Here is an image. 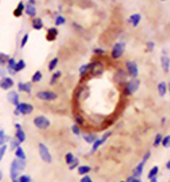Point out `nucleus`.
Wrapping results in <instances>:
<instances>
[{
    "instance_id": "obj_14",
    "label": "nucleus",
    "mask_w": 170,
    "mask_h": 182,
    "mask_svg": "<svg viewBox=\"0 0 170 182\" xmlns=\"http://www.w3.org/2000/svg\"><path fill=\"white\" fill-rule=\"evenodd\" d=\"M33 84L31 82H19L17 84L18 92H25V93H31Z\"/></svg>"
},
{
    "instance_id": "obj_48",
    "label": "nucleus",
    "mask_w": 170,
    "mask_h": 182,
    "mask_svg": "<svg viewBox=\"0 0 170 182\" xmlns=\"http://www.w3.org/2000/svg\"><path fill=\"white\" fill-rule=\"evenodd\" d=\"M125 181H127V182H143V180H141L140 178L135 177V176H133V175L129 176V177L127 178V180H125Z\"/></svg>"
},
{
    "instance_id": "obj_23",
    "label": "nucleus",
    "mask_w": 170,
    "mask_h": 182,
    "mask_svg": "<svg viewBox=\"0 0 170 182\" xmlns=\"http://www.w3.org/2000/svg\"><path fill=\"white\" fill-rule=\"evenodd\" d=\"M32 28L36 31H40L44 28V21L41 17H34L32 20Z\"/></svg>"
},
{
    "instance_id": "obj_36",
    "label": "nucleus",
    "mask_w": 170,
    "mask_h": 182,
    "mask_svg": "<svg viewBox=\"0 0 170 182\" xmlns=\"http://www.w3.org/2000/svg\"><path fill=\"white\" fill-rule=\"evenodd\" d=\"M58 65V57H53L51 60L49 61L48 64V70L50 72H53L55 69H57V67Z\"/></svg>"
},
{
    "instance_id": "obj_7",
    "label": "nucleus",
    "mask_w": 170,
    "mask_h": 182,
    "mask_svg": "<svg viewBox=\"0 0 170 182\" xmlns=\"http://www.w3.org/2000/svg\"><path fill=\"white\" fill-rule=\"evenodd\" d=\"M35 97L41 101H47V102H51L55 101L58 97V93L52 90H41L35 93Z\"/></svg>"
},
{
    "instance_id": "obj_11",
    "label": "nucleus",
    "mask_w": 170,
    "mask_h": 182,
    "mask_svg": "<svg viewBox=\"0 0 170 182\" xmlns=\"http://www.w3.org/2000/svg\"><path fill=\"white\" fill-rule=\"evenodd\" d=\"M111 136H112V131H107V133H104L102 134L101 138L97 139L96 141H95L94 143L91 144V153H96L97 150H98L99 148L101 147L102 145L107 141V139L110 138Z\"/></svg>"
},
{
    "instance_id": "obj_39",
    "label": "nucleus",
    "mask_w": 170,
    "mask_h": 182,
    "mask_svg": "<svg viewBox=\"0 0 170 182\" xmlns=\"http://www.w3.org/2000/svg\"><path fill=\"white\" fill-rule=\"evenodd\" d=\"M20 144H21L20 142L17 141V140H16L15 138H12V139H11V141L9 142V148H10L11 150H15L16 148L20 146Z\"/></svg>"
},
{
    "instance_id": "obj_4",
    "label": "nucleus",
    "mask_w": 170,
    "mask_h": 182,
    "mask_svg": "<svg viewBox=\"0 0 170 182\" xmlns=\"http://www.w3.org/2000/svg\"><path fill=\"white\" fill-rule=\"evenodd\" d=\"M33 111H34V106L32 104L20 102L17 106H15L14 114H15L16 117H19L20 114H23V116H29V114H31Z\"/></svg>"
},
{
    "instance_id": "obj_57",
    "label": "nucleus",
    "mask_w": 170,
    "mask_h": 182,
    "mask_svg": "<svg viewBox=\"0 0 170 182\" xmlns=\"http://www.w3.org/2000/svg\"><path fill=\"white\" fill-rule=\"evenodd\" d=\"M2 179H3V172L0 169V181H2Z\"/></svg>"
},
{
    "instance_id": "obj_13",
    "label": "nucleus",
    "mask_w": 170,
    "mask_h": 182,
    "mask_svg": "<svg viewBox=\"0 0 170 182\" xmlns=\"http://www.w3.org/2000/svg\"><path fill=\"white\" fill-rule=\"evenodd\" d=\"M7 99H8V102L13 106H17L20 103L18 91L16 90H9V92L7 94Z\"/></svg>"
},
{
    "instance_id": "obj_56",
    "label": "nucleus",
    "mask_w": 170,
    "mask_h": 182,
    "mask_svg": "<svg viewBox=\"0 0 170 182\" xmlns=\"http://www.w3.org/2000/svg\"><path fill=\"white\" fill-rule=\"evenodd\" d=\"M150 182H158V179H157V177H154V178L150 179Z\"/></svg>"
},
{
    "instance_id": "obj_16",
    "label": "nucleus",
    "mask_w": 170,
    "mask_h": 182,
    "mask_svg": "<svg viewBox=\"0 0 170 182\" xmlns=\"http://www.w3.org/2000/svg\"><path fill=\"white\" fill-rule=\"evenodd\" d=\"M161 65H162V68L164 70V72L168 73L170 70V57L167 54H163L161 56Z\"/></svg>"
},
{
    "instance_id": "obj_25",
    "label": "nucleus",
    "mask_w": 170,
    "mask_h": 182,
    "mask_svg": "<svg viewBox=\"0 0 170 182\" xmlns=\"http://www.w3.org/2000/svg\"><path fill=\"white\" fill-rule=\"evenodd\" d=\"M14 155H15L16 159H20V160H26L27 156H26V152L21 146H19L14 150Z\"/></svg>"
},
{
    "instance_id": "obj_3",
    "label": "nucleus",
    "mask_w": 170,
    "mask_h": 182,
    "mask_svg": "<svg viewBox=\"0 0 170 182\" xmlns=\"http://www.w3.org/2000/svg\"><path fill=\"white\" fill-rule=\"evenodd\" d=\"M105 71V66L101 60H96L90 63V74L93 77H99L103 75Z\"/></svg>"
},
{
    "instance_id": "obj_35",
    "label": "nucleus",
    "mask_w": 170,
    "mask_h": 182,
    "mask_svg": "<svg viewBox=\"0 0 170 182\" xmlns=\"http://www.w3.org/2000/svg\"><path fill=\"white\" fill-rule=\"evenodd\" d=\"M74 122H76L74 124L79 125L80 127L85 124V117H83L81 113H76V114H74Z\"/></svg>"
},
{
    "instance_id": "obj_2",
    "label": "nucleus",
    "mask_w": 170,
    "mask_h": 182,
    "mask_svg": "<svg viewBox=\"0 0 170 182\" xmlns=\"http://www.w3.org/2000/svg\"><path fill=\"white\" fill-rule=\"evenodd\" d=\"M139 86H140V81H139L137 77L130 78V80L121 87V92L124 96H131L138 90Z\"/></svg>"
},
{
    "instance_id": "obj_59",
    "label": "nucleus",
    "mask_w": 170,
    "mask_h": 182,
    "mask_svg": "<svg viewBox=\"0 0 170 182\" xmlns=\"http://www.w3.org/2000/svg\"><path fill=\"white\" fill-rule=\"evenodd\" d=\"M168 91H169V93H170V83H169V85H168Z\"/></svg>"
},
{
    "instance_id": "obj_46",
    "label": "nucleus",
    "mask_w": 170,
    "mask_h": 182,
    "mask_svg": "<svg viewBox=\"0 0 170 182\" xmlns=\"http://www.w3.org/2000/svg\"><path fill=\"white\" fill-rule=\"evenodd\" d=\"M29 37H30L29 33H27V34H25L23 36V38H21V40H20V48H25V47H26V44H28V41H29Z\"/></svg>"
},
{
    "instance_id": "obj_10",
    "label": "nucleus",
    "mask_w": 170,
    "mask_h": 182,
    "mask_svg": "<svg viewBox=\"0 0 170 182\" xmlns=\"http://www.w3.org/2000/svg\"><path fill=\"white\" fill-rule=\"evenodd\" d=\"M125 71H127L128 75L130 78H136L138 76L139 70H138V65L134 60H128L125 63Z\"/></svg>"
},
{
    "instance_id": "obj_40",
    "label": "nucleus",
    "mask_w": 170,
    "mask_h": 182,
    "mask_svg": "<svg viewBox=\"0 0 170 182\" xmlns=\"http://www.w3.org/2000/svg\"><path fill=\"white\" fill-rule=\"evenodd\" d=\"M66 22V18L64 17L62 15H58L55 17V20H54V24L55 27H60V26H63L64 23Z\"/></svg>"
},
{
    "instance_id": "obj_32",
    "label": "nucleus",
    "mask_w": 170,
    "mask_h": 182,
    "mask_svg": "<svg viewBox=\"0 0 170 182\" xmlns=\"http://www.w3.org/2000/svg\"><path fill=\"white\" fill-rule=\"evenodd\" d=\"M41 80H43V73H41V71H40V70H37V71H35L34 73H33V75H32L31 83L32 84L40 83Z\"/></svg>"
},
{
    "instance_id": "obj_6",
    "label": "nucleus",
    "mask_w": 170,
    "mask_h": 182,
    "mask_svg": "<svg viewBox=\"0 0 170 182\" xmlns=\"http://www.w3.org/2000/svg\"><path fill=\"white\" fill-rule=\"evenodd\" d=\"M33 125L40 130H46L51 126V122L45 116H36L33 119Z\"/></svg>"
},
{
    "instance_id": "obj_31",
    "label": "nucleus",
    "mask_w": 170,
    "mask_h": 182,
    "mask_svg": "<svg viewBox=\"0 0 170 182\" xmlns=\"http://www.w3.org/2000/svg\"><path fill=\"white\" fill-rule=\"evenodd\" d=\"M61 76H62V71H54L53 73H52L51 77H50V82H49V84H50L51 86L55 85L58 81L61 78Z\"/></svg>"
},
{
    "instance_id": "obj_8",
    "label": "nucleus",
    "mask_w": 170,
    "mask_h": 182,
    "mask_svg": "<svg viewBox=\"0 0 170 182\" xmlns=\"http://www.w3.org/2000/svg\"><path fill=\"white\" fill-rule=\"evenodd\" d=\"M128 77H129V75H128L127 71H125L124 69L119 68V69H117L116 72L114 73V83H115L116 85L122 87L128 81H129Z\"/></svg>"
},
{
    "instance_id": "obj_24",
    "label": "nucleus",
    "mask_w": 170,
    "mask_h": 182,
    "mask_svg": "<svg viewBox=\"0 0 170 182\" xmlns=\"http://www.w3.org/2000/svg\"><path fill=\"white\" fill-rule=\"evenodd\" d=\"M14 138L17 140V141L20 142V143H24V142L27 140V134H26V133H25L24 129H17L15 131Z\"/></svg>"
},
{
    "instance_id": "obj_1",
    "label": "nucleus",
    "mask_w": 170,
    "mask_h": 182,
    "mask_svg": "<svg viewBox=\"0 0 170 182\" xmlns=\"http://www.w3.org/2000/svg\"><path fill=\"white\" fill-rule=\"evenodd\" d=\"M27 167V161L20 160V159H13L10 164V178L11 181L17 179L20 174L26 169Z\"/></svg>"
},
{
    "instance_id": "obj_58",
    "label": "nucleus",
    "mask_w": 170,
    "mask_h": 182,
    "mask_svg": "<svg viewBox=\"0 0 170 182\" xmlns=\"http://www.w3.org/2000/svg\"><path fill=\"white\" fill-rule=\"evenodd\" d=\"M165 122H166V117H164L163 119H162V124H164V123H165Z\"/></svg>"
},
{
    "instance_id": "obj_55",
    "label": "nucleus",
    "mask_w": 170,
    "mask_h": 182,
    "mask_svg": "<svg viewBox=\"0 0 170 182\" xmlns=\"http://www.w3.org/2000/svg\"><path fill=\"white\" fill-rule=\"evenodd\" d=\"M28 3H30L32 5H35L36 4V0H28Z\"/></svg>"
},
{
    "instance_id": "obj_41",
    "label": "nucleus",
    "mask_w": 170,
    "mask_h": 182,
    "mask_svg": "<svg viewBox=\"0 0 170 182\" xmlns=\"http://www.w3.org/2000/svg\"><path fill=\"white\" fill-rule=\"evenodd\" d=\"M74 159H76V156H74L72 153L69 152V153H67L65 155V163L67 164V165H70L72 162H74Z\"/></svg>"
},
{
    "instance_id": "obj_60",
    "label": "nucleus",
    "mask_w": 170,
    "mask_h": 182,
    "mask_svg": "<svg viewBox=\"0 0 170 182\" xmlns=\"http://www.w3.org/2000/svg\"><path fill=\"white\" fill-rule=\"evenodd\" d=\"M119 182H127V181H125V180H121V181H119Z\"/></svg>"
},
{
    "instance_id": "obj_30",
    "label": "nucleus",
    "mask_w": 170,
    "mask_h": 182,
    "mask_svg": "<svg viewBox=\"0 0 170 182\" xmlns=\"http://www.w3.org/2000/svg\"><path fill=\"white\" fill-rule=\"evenodd\" d=\"M158 173H160V167H158L157 165H154V166L151 167L149 172H148L147 178L150 180V179H152V178H154V177H157Z\"/></svg>"
},
{
    "instance_id": "obj_19",
    "label": "nucleus",
    "mask_w": 170,
    "mask_h": 182,
    "mask_svg": "<svg viewBox=\"0 0 170 182\" xmlns=\"http://www.w3.org/2000/svg\"><path fill=\"white\" fill-rule=\"evenodd\" d=\"M157 92H158V96L161 97L166 96L167 92H168V85L165 82H160L157 84Z\"/></svg>"
},
{
    "instance_id": "obj_51",
    "label": "nucleus",
    "mask_w": 170,
    "mask_h": 182,
    "mask_svg": "<svg viewBox=\"0 0 170 182\" xmlns=\"http://www.w3.org/2000/svg\"><path fill=\"white\" fill-rule=\"evenodd\" d=\"M8 74H9V73H8L7 68H5V67H0V78L5 77Z\"/></svg>"
},
{
    "instance_id": "obj_17",
    "label": "nucleus",
    "mask_w": 170,
    "mask_h": 182,
    "mask_svg": "<svg viewBox=\"0 0 170 182\" xmlns=\"http://www.w3.org/2000/svg\"><path fill=\"white\" fill-rule=\"evenodd\" d=\"M58 35V30L55 27H51L47 30V34H46V38L48 41H53L57 39Z\"/></svg>"
},
{
    "instance_id": "obj_61",
    "label": "nucleus",
    "mask_w": 170,
    "mask_h": 182,
    "mask_svg": "<svg viewBox=\"0 0 170 182\" xmlns=\"http://www.w3.org/2000/svg\"><path fill=\"white\" fill-rule=\"evenodd\" d=\"M161 1H165V0H161Z\"/></svg>"
},
{
    "instance_id": "obj_22",
    "label": "nucleus",
    "mask_w": 170,
    "mask_h": 182,
    "mask_svg": "<svg viewBox=\"0 0 170 182\" xmlns=\"http://www.w3.org/2000/svg\"><path fill=\"white\" fill-rule=\"evenodd\" d=\"M91 169H91L90 165L82 164V165H79V167L77 169V172L80 176H86L91 172Z\"/></svg>"
},
{
    "instance_id": "obj_42",
    "label": "nucleus",
    "mask_w": 170,
    "mask_h": 182,
    "mask_svg": "<svg viewBox=\"0 0 170 182\" xmlns=\"http://www.w3.org/2000/svg\"><path fill=\"white\" fill-rule=\"evenodd\" d=\"M8 149H9V146H8V144H3L1 145V147H0V162L3 160L5 153H7Z\"/></svg>"
},
{
    "instance_id": "obj_5",
    "label": "nucleus",
    "mask_w": 170,
    "mask_h": 182,
    "mask_svg": "<svg viewBox=\"0 0 170 182\" xmlns=\"http://www.w3.org/2000/svg\"><path fill=\"white\" fill-rule=\"evenodd\" d=\"M38 153H40V157L41 159L43 160L45 163H52V160H53V158H52V155L51 153H50L48 146L45 144V143H38Z\"/></svg>"
},
{
    "instance_id": "obj_15",
    "label": "nucleus",
    "mask_w": 170,
    "mask_h": 182,
    "mask_svg": "<svg viewBox=\"0 0 170 182\" xmlns=\"http://www.w3.org/2000/svg\"><path fill=\"white\" fill-rule=\"evenodd\" d=\"M145 165H146V162H144L143 160H141V161L139 162V163L134 167V169H133V170H132V175H133V176H135V177L140 178L141 176H143V174H144Z\"/></svg>"
},
{
    "instance_id": "obj_34",
    "label": "nucleus",
    "mask_w": 170,
    "mask_h": 182,
    "mask_svg": "<svg viewBox=\"0 0 170 182\" xmlns=\"http://www.w3.org/2000/svg\"><path fill=\"white\" fill-rule=\"evenodd\" d=\"M10 60V55L7 54V53L0 52V67H4L7 66L8 61Z\"/></svg>"
},
{
    "instance_id": "obj_50",
    "label": "nucleus",
    "mask_w": 170,
    "mask_h": 182,
    "mask_svg": "<svg viewBox=\"0 0 170 182\" xmlns=\"http://www.w3.org/2000/svg\"><path fill=\"white\" fill-rule=\"evenodd\" d=\"M151 156H152V153L150 152V150H148V152H146L145 153V155L143 156V159H141V160H143L144 162H148V160H149L150 158H151Z\"/></svg>"
},
{
    "instance_id": "obj_44",
    "label": "nucleus",
    "mask_w": 170,
    "mask_h": 182,
    "mask_svg": "<svg viewBox=\"0 0 170 182\" xmlns=\"http://www.w3.org/2000/svg\"><path fill=\"white\" fill-rule=\"evenodd\" d=\"M79 165H80V160H79V158H77L76 157V159L74 160V162H72L70 165H68V169H69V170H74L79 167Z\"/></svg>"
},
{
    "instance_id": "obj_54",
    "label": "nucleus",
    "mask_w": 170,
    "mask_h": 182,
    "mask_svg": "<svg viewBox=\"0 0 170 182\" xmlns=\"http://www.w3.org/2000/svg\"><path fill=\"white\" fill-rule=\"evenodd\" d=\"M165 167H166V169H168V170H170V160H168V161L166 162V164H165Z\"/></svg>"
},
{
    "instance_id": "obj_20",
    "label": "nucleus",
    "mask_w": 170,
    "mask_h": 182,
    "mask_svg": "<svg viewBox=\"0 0 170 182\" xmlns=\"http://www.w3.org/2000/svg\"><path fill=\"white\" fill-rule=\"evenodd\" d=\"M82 138L83 140L86 142L87 144H93L95 141H96L97 139H98V137H97L96 133H85L82 134Z\"/></svg>"
},
{
    "instance_id": "obj_37",
    "label": "nucleus",
    "mask_w": 170,
    "mask_h": 182,
    "mask_svg": "<svg viewBox=\"0 0 170 182\" xmlns=\"http://www.w3.org/2000/svg\"><path fill=\"white\" fill-rule=\"evenodd\" d=\"M164 136L162 133H156L154 137V140H153V146L158 147L160 145H162V141H163Z\"/></svg>"
},
{
    "instance_id": "obj_38",
    "label": "nucleus",
    "mask_w": 170,
    "mask_h": 182,
    "mask_svg": "<svg viewBox=\"0 0 170 182\" xmlns=\"http://www.w3.org/2000/svg\"><path fill=\"white\" fill-rule=\"evenodd\" d=\"M31 181H32L31 176H29V175H20L17 179H15V180H12L11 182H31Z\"/></svg>"
},
{
    "instance_id": "obj_21",
    "label": "nucleus",
    "mask_w": 170,
    "mask_h": 182,
    "mask_svg": "<svg viewBox=\"0 0 170 182\" xmlns=\"http://www.w3.org/2000/svg\"><path fill=\"white\" fill-rule=\"evenodd\" d=\"M25 9H26V4L24 3L23 1H19V3L17 4V7L15 8V10H14V16L15 17H21L23 16V14L25 13Z\"/></svg>"
},
{
    "instance_id": "obj_53",
    "label": "nucleus",
    "mask_w": 170,
    "mask_h": 182,
    "mask_svg": "<svg viewBox=\"0 0 170 182\" xmlns=\"http://www.w3.org/2000/svg\"><path fill=\"white\" fill-rule=\"evenodd\" d=\"M15 128H16V130H17V129H23V126H21L20 123H15Z\"/></svg>"
},
{
    "instance_id": "obj_47",
    "label": "nucleus",
    "mask_w": 170,
    "mask_h": 182,
    "mask_svg": "<svg viewBox=\"0 0 170 182\" xmlns=\"http://www.w3.org/2000/svg\"><path fill=\"white\" fill-rule=\"evenodd\" d=\"M93 53L95 55H97V56H103V55H105V50L102 49V48H95L93 50Z\"/></svg>"
},
{
    "instance_id": "obj_64",
    "label": "nucleus",
    "mask_w": 170,
    "mask_h": 182,
    "mask_svg": "<svg viewBox=\"0 0 170 182\" xmlns=\"http://www.w3.org/2000/svg\"><path fill=\"white\" fill-rule=\"evenodd\" d=\"M31 182H33V181H31Z\"/></svg>"
},
{
    "instance_id": "obj_43",
    "label": "nucleus",
    "mask_w": 170,
    "mask_h": 182,
    "mask_svg": "<svg viewBox=\"0 0 170 182\" xmlns=\"http://www.w3.org/2000/svg\"><path fill=\"white\" fill-rule=\"evenodd\" d=\"M70 129H71V133L74 134V136H77V137H79L81 136V127L79 125H77V124H74L70 127Z\"/></svg>"
},
{
    "instance_id": "obj_28",
    "label": "nucleus",
    "mask_w": 170,
    "mask_h": 182,
    "mask_svg": "<svg viewBox=\"0 0 170 182\" xmlns=\"http://www.w3.org/2000/svg\"><path fill=\"white\" fill-rule=\"evenodd\" d=\"M90 73V63L88 64H84L79 68V75L80 77H85L86 75Z\"/></svg>"
},
{
    "instance_id": "obj_52",
    "label": "nucleus",
    "mask_w": 170,
    "mask_h": 182,
    "mask_svg": "<svg viewBox=\"0 0 170 182\" xmlns=\"http://www.w3.org/2000/svg\"><path fill=\"white\" fill-rule=\"evenodd\" d=\"M80 182H94V181L90 175H86V176H82V177H81Z\"/></svg>"
},
{
    "instance_id": "obj_9",
    "label": "nucleus",
    "mask_w": 170,
    "mask_h": 182,
    "mask_svg": "<svg viewBox=\"0 0 170 182\" xmlns=\"http://www.w3.org/2000/svg\"><path fill=\"white\" fill-rule=\"evenodd\" d=\"M124 50H125V44L124 43H122V41L116 43L113 46L112 51H111V57L115 60H119V58H121V56L123 55Z\"/></svg>"
},
{
    "instance_id": "obj_18",
    "label": "nucleus",
    "mask_w": 170,
    "mask_h": 182,
    "mask_svg": "<svg viewBox=\"0 0 170 182\" xmlns=\"http://www.w3.org/2000/svg\"><path fill=\"white\" fill-rule=\"evenodd\" d=\"M16 60L14 57H10V60L9 61H8V64H7V70H8V73H9L10 75H16L17 73L15 72V66H16Z\"/></svg>"
},
{
    "instance_id": "obj_26",
    "label": "nucleus",
    "mask_w": 170,
    "mask_h": 182,
    "mask_svg": "<svg viewBox=\"0 0 170 182\" xmlns=\"http://www.w3.org/2000/svg\"><path fill=\"white\" fill-rule=\"evenodd\" d=\"M25 13H26L28 16H30V17H33V18L36 17V8H35V5L27 3L26 4V9H25Z\"/></svg>"
},
{
    "instance_id": "obj_62",
    "label": "nucleus",
    "mask_w": 170,
    "mask_h": 182,
    "mask_svg": "<svg viewBox=\"0 0 170 182\" xmlns=\"http://www.w3.org/2000/svg\"><path fill=\"white\" fill-rule=\"evenodd\" d=\"M0 147H1V143H0Z\"/></svg>"
},
{
    "instance_id": "obj_29",
    "label": "nucleus",
    "mask_w": 170,
    "mask_h": 182,
    "mask_svg": "<svg viewBox=\"0 0 170 182\" xmlns=\"http://www.w3.org/2000/svg\"><path fill=\"white\" fill-rule=\"evenodd\" d=\"M11 136H8L7 133H5V131L4 129H0V143H1V145H3V144H7V143H9V142L11 141Z\"/></svg>"
},
{
    "instance_id": "obj_45",
    "label": "nucleus",
    "mask_w": 170,
    "mask_h": 182,
    "mask_svg": "<svg viewBox=\"0 0 170 182\" xmlns=\"http://www.w3.org/2000/svg\"><path fill=\"white\" fill-rule=\"evenodd\" d=\"M162 146L165 148L170 147V134H167L163 138V141H162Z\"/></svg>"
},
{
    "instance_id": "obj_49",
    "label": "nucleus",
    "mask_w": 170,
    "mask_h": 182,
    "mask_svg": "<svg viewBox=\"0 0 170 182\" xmlns=\"http://www.w3.org/2000/svg\"><path fill=\"white\" fill-rule=\"evenodd\" d=\"M146 47H147V51L148 52H152L155 48V44L153 43V41H148Z\"/></svg>"
},
{
    "instance_id": "obj_63",
    "label": "nucleus",
    "mask_w": 170,
    "mask_h": 182,
    "mask_svg": "<svg viewBox=\"0 0 170 182\" xmlns=\"http://www.w3.org/2000/svg\"><path fill=\"white\" fill-rule=\"evenodd\" d=\"M168 182H170V181H168Z\"/></svg>"
},
{
    "instance_id": "obj_27",
    "label": "nucleus",
    "mask_w": 170,
    "mask_h": 182,
    "mask_svg": "<svg viewBox=\"0 0 170 182\" xmlns=\"http://www.w3.org/2000/svg\"><path fill=\"white\" fill-rule=\"evenodd\" d=\"M141 20V16L140 14H133V15L130 16L129 18V22L132 24L133 27H137L139 24V22Z\"/></svg>"
},
{
    "instance_id": "obj_33",
    "label": "nucleus",
    "mask_w": 170,
    "mask_h": 182,
    "mask_svg": "<svg viewBox=\"0 0 170 182\" xmlns=\"http://www.w3.org/2000/svg\"><path fill=\"white\" fill-rule=\"evenodd\" d=\"M27 67V64L26 61L24 60H19L17 63H16V66H15V72L16 73H19V72H21L23 70L26 69Z\"/></svg>"
},
{
    "instance_id": "obj_12",
    "label": "nucleus",
    "mask_w": 170,
    "mask_h": 182,
    "mask_svg": "<svg viewBox=\"0 0 170 182\" xmlns=\"http://www.w3.org/2000/svg\"><path fill=\"white\" fill-rule=\"evenodd\" d=\"M15 83H14V80L11 76H5L0 78V88L2 90H11L13 88Z\"/></svg>"
}]
</instances>
